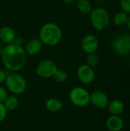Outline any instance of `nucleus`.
Returning a JSON list of instances; mask_svg holds the SVG:
<instances>
[{
  "label": "nucleus",
  "mask_w": 130,
  "mask_h": 131,
  "mask_svg": "<svg viewBox=\"0 0 130 131\" xmlns=\"http://www.w3.org/2000/svg\"><path fill=\"white\" fill-rule=\"evenodd\" d=\"M99 45L98 38L93 34L86 35L81 41V48L87 54L96 53L99 48Z\"/></svg>",
  "instance_id": "obj_8"
},
{
  "label": "nucleus",
  "mask_w": 130,
  "mask_h": 131,
  "mask_svg": "<svg viewBox=\"0 0 130 131\" xmlns=\"http://www.w3.org/2000/svg\"><path fill=\"white\" fill-rule=\"evenodd\" d=\"M77 78L78 80L85 84L92 83L95 78V71L93 68L86 64L80 65L77 69Z\"/></svg>",
  "instance_id": "obj_9"
},
{
  "label": "nucleus",
  "mask_w": 130,
  "mask_h": 131,
  "mask_svg": "<svg viewBox=\"0 0 130 131\" xmlns=\"http://www.w3.org/2000/svg\"><path fill=\"white\" fill-rule=\"evenodd\" d=\"M7 116V110L2 103H0V123L2 122Z\"/></svg>",
  "instance_id": "obj_22"
},
{
  "label": "nucleus",
  "mask_w": 130,
  "mask_h": 131,
  "mask_svg": "<svg viewBox=\"0 0 130 131\" xmlns=\"http://www.w3.org/2000/svg\"><path fill=\"white\" fill-rule=\"evenodd\" d=\"M90 21L93 27L100 31L106 30L110 25V15L107 9L104 8H93L90 14Z\"/></svg>",
  "instance_id": "obj_3"
},
{
  "label": "nucleus",
  "mask_w": 130,
  "mask_h": 131,
  "mask_svg": "<svg viewBox=\"0 0 130 131\" xmlns=\"http://www.w3.org/2000/svg\"><path fill=\"white\" fill-rule=\"evenodd\" d=\"M23 42H24V38L21 36H15L14 41H13V43H15V45H21V46L22 45Z\"/></svg>",
  "instance_id": "obj_25"
},
{
  "label": "nucleus",
  "mask_w": 130,
  "mask_h": 131,
  "mask_svg": "<svg viewBox=\"0 0 130 131\" xmlns=\"http://www.w3.org/2000/svg\"><path fill=\"white\" fill-rule=\"evenodd\" d=\"M7 97H8L7 90L4 87L0 85V103H3Z\"/></svg>",
  "instance_id": "obj_23"
},
{
  "label": "nucleus",
  "mask_w": 130,
  "mask_h": 131,
  "mask_svg": "<svg viewBox=\"0 0 130 131\" xmlns=\"http://www.w3.org/2000/svg\"><path fill=\"white\" fill-rule=\"evenodd\" d=\"M5 83L7 89L14 94H23L27 88V82L25 78L16 73L8 74Z\"/></svg>",
  "instance_id": "obj_4"
},
{
  "label": "nucleus",
  "mask_w": 130,
  "mask_h": 131,
  "mask_svg": "<svg viewBox=\"0 0 130 131\" xmlns=\"http://www.w3.org/2000/svg\"><path fill=\"white\" fill-rule=\"evenodd\" d=\"M53 77L56 81H57L59 83H64L67 79V74L64 70L57 69Z\"/></svg>",
  "instance_id": "obj_20"
},
{
  "label": "nucleus",
  "mask_w": 130,
  "mask_h": 131,
  "mask_svg": "<svg viewBox=\"0 0 130 131\" xmlns=\"http://www.w3.org/2000/svg\"><path fill=\"white\" fill-rule=\"evenodd\" d=\"M15 32L14 29L9 26H4L0 29V39L4 43H13L15 38Z\"/></svg>",
  "instance_id": "obj_13"
},
{
  "label": "nucleus",
  "mask_w": 130,
  "mask_h": 131,
  "mask_svg": "<svg viewBox=\"0 0 130 131\" xmlns=\"http://www.w3.org/2000/svg\"><path fill=\"white\" fill-rule=\"evenodd\" d=\"M1 58L4 66L8 71L15 72L25 67L27 54L22 46L10 43L3 48Z\"/></svg>",
  "instance_id": "obj_1"
},
{
  "label": "nucleus",
  "mask_w": 130,
  "mask_h": 131,
  "mask_svg": "<svg viewBox=\"0 0 130 131\" xmlns=\"http://www.w3.org/2000/svg\"><path fill=\"white\" fill-rule=\"evenodd\" d=\"M63 37L62 30L58 25L48 22L43 25L39 31V39L48 46H55L60 43Z\"/></svg>",
  "instance_id": "obj_2"
},
{
  "label": "nucleus",
  "mask_w": 130,
  "mask_h": 131,
  "mask_svg": "<svg viewBox=\"0 0 130 131\" xmlns=\"http://www.w3.org/2000/svg\"><path fill=\"white\" fill-rule=\"evenodd\" d=\"M109 111L111 115H119L124 111V104L120 100H113L108 104Z\"/></svg>",
  "instance_id": "obj_14"
},
{
  "label": "nucleus",
  "mask_w": 130,
  "mask_h": 131,
  "mask_svg": "<svg viewBox=\"0 0 130 131\" xmlns=\"http://www.w3.org/2000/svg\"><path fill=\"white\" fill-rule=\"evenodd\" d=\"M120 7L122 11L126 14H130V0H120Z\"/></svg>",
  "instance_id": "obj_21"
},
{
  "label": "nucleus",
  "mask_w": 130,
  "mask_h": 131,
  "mask_svg": "<svg viewBox=\"0 0 130 131\" xmlns=\"http://www.w3.org/2000/svg\"><path fill=\"white\" fill-rule=\"evenodd\" d=\"M106 126L110 131H121L124 127V121L119 115H111L107 119Z\"/></svg>",
  "instance_id": "obj_11"
},
{
  "label": "nucleus",
  "mask_w": 130,
  "mask_h": 131,
  "mask_svg": "<svg viewBox=\"0 0 130 131\" xmlns=\"http://www.w3.org/2000/svg\"><path fill=\"white\" fill-rule=\"evenodd\" d=\"M77 7L79 12L84 15H90L93 10V6L89 0H77Z\"/></svg>",
  "instance_id": "obj_17"
},
{
  "label": "nucleus",
  "mask_w": 130,
  "mask_h": 131,
  "mask_svg": "<svg viewBox=\"0 0 130 131\" xmlns=\"http://www.w3.org/2000/svg\"><path fill=\"white\" fill-rule=\"evenodd\" d=\"M7 75H8V74L5 71L0 69V84H2V83H4L5 81V79L7 78Z\"/></svg>",
  "instance_id": "obj_24"
},
{
  "label": "nucleus",
  "mask_w": 130,
  "mask_h": 131,
  "mask_svg": "<svg viewBox=\"0 0 130 131\" xmlns=\"http://www.w3.org/2000/svg\"><path fill=\"white\" fill-rule=\"evenodd\" d=\"M128 17V14L124 12H116L113 17V22L117 26H123L125 25L126 19Z\"/></svg>",
  "instance_id": "obj_18"
},
{
  "label": "nucleus",
  "mask_w": 130,
  "mask_h": 131,
  "mask_svg": "<svg viewBox=\"0 0 130 131\" xmlns=\"http://www.w3.org/2000/svg\"><path fill=\"white\" fill-rule=\"evenodd\" d=\"M2 51H3V48L0 45V56L2 55Z\"/></svg>",
  "instance_id": "obj_28"
},
{
  "label": "nucleus",
  "mask_w": 130,
  "mask_h": 131,
  "mask_svg": "<svg viewBox=\"0 0 130 131\" xmlns=\"http://www.w3.org/2000/svg\"><path fill=\"white\" fill-rule=\"evenodd\" d=\"M113 51L120 56H125L130 53V34L123 33L116 36L112 41Z\"/></svg>",
  "instance_id": "obj_5"
},
{
  "label": "nucleus",
  "mask_w": 130,
  "mask_h": 131,
  "mask_svg": "<svg viewBox=\"0 0 130 131\" xmlns=\"http://www.w3.org/2000/svg\"><path fill=\"white\" fill-rule=\"evenodd\" d=\"M57 70V66L52 60H44L36 67L37 74L43 78H49L54 76Z\"/></svg>",
  "instance_id": "obj_7"
},
{
  "label": "nucleus",
  "mask_w": 130,
  "mask_h": 131,
  "mask_svg": "<svg viewBox=\"0 0 130 131\" xmlns=\"http://www.w3.org/2000/svg\"><path fill=\"white\" fill-rule=\"evenodd\" d=\"M65 4H71L73 3L75 0H62Z\"/></svg>",
  "instance_id": "obj_27"
},
{
  "label": "nucleus",
  "mask_w": 130,
  "mask_h": 131,
  "mask_svg": "<svg viewBox=\"0 0 130 131\" xmlns=\"http://www.w3.org/2000/svg\"><path fill=\"white\" fill-rule=\"evenodd\" d=\"M90 102L99 109H104L108 106L109 98L106 93L101 91H95L90 94Z\"/></svg>",
  "instance_id": "obj_10"
},
{
  "label": "nucleus",
  "mask_w": 130,
  "mask_h": 131,
  "mask_svg": "<svg viewBox=\"0 0 130 131\" xmlns=\"http://www.w3.org/2000/svg\"><path fill=\"white\" fill-rule=\"evenodd\" d=\"M125 25L127 27V28L129 30H130V14L128 15V17H127V19H126V21Z\"/></svg>",
  "instance_id": "obj_26"
},
{
  "label": "nucleus",
  "mask_w": 130,
  "mask_h": 131,
  "mask_svg": "<svg viewBox=\"0 0 130 131\" xmlns=\"http://www.w3.org/2000/svg\"><path fill=\"white\" fill-rule=\"evenodd\" d=\"M69 98L73 104L82 107L88 105L90 102V94L82 87H75L70 91Z\"/></svg>",
  "instance_id": "obj_6"
},
{
  "label": "nucleus",
  "mask_w": 130,
  "mask_h": 131,
  "mask_svg": "<svg viewBox=\"0 0 130 131\" xmlns=\"http://www.w3.org/2000/svg\"><path fill=\"white\" fill-rule=\"evenodd\" d=\"M100 58L96 53L89 54L87 58V64L92 68H96L100 64Z\"/></svg>",
  "instance_id": "obj_19"
},
{
  "label": "nucleus",
  "mask_w": 130,
  "mask_h": 131,
  "mask_svg": "<svg viewBox=\"0 0 130 131\" xmlns=\"http://www.w3.org/2000/svg\"><path fill=\"white\" fill-rule=\"evenodd\" d=\"M45 107L51 112H58L63 107L62 102L57 98H49L45 102Z\"/></svg>",
  "instance_id": "obj_15"
},
{
  "label": "nucleus",
  "mask_w": 130,
  "mask_h": 131,
  "mask_svg": "<svg viewBox=\"0 0 130 131\" xmlns=\"http://www.w3.org/2000/svg\"><path fill=\"white\" fill-rule=\"evenodd\" d=\"M42 45L43 44L40 39L33 38V39L30 40L26 44V47L25 49L26 54H28V55H31V56H34V55L38 54L42 48Z\"/></svg>",
  "instance_id": "obj_12"
},
{
  "label": "nucleus",
  "mask_w": 130,
  "mask_h": 131,
  "mask_svg": "<svg viewBox=\"0 0 130 131\" xmlns=\"http://www.w3.org/2000/svg\"><path fill=\"white\" fill-rule=\"evenodd\" d=\"M2 104L7 111H14L17 109L19 105V100L17 97L14 95H10L6 97Z\"/></svg>",
  "instance_id": "obj_16"
}]
</instances>
